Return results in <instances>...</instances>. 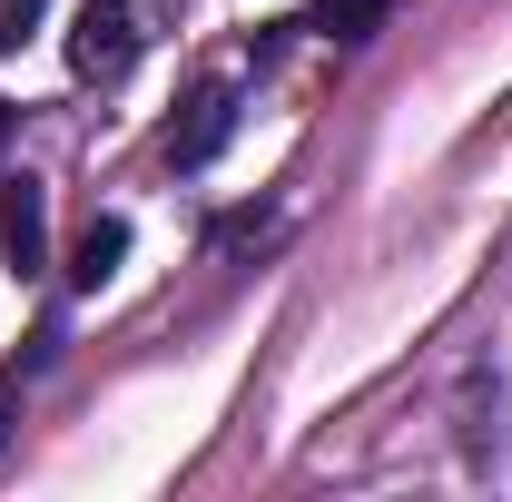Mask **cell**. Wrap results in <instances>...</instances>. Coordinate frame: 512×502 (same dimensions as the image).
Returning a JSON list of instances; mask_svg holds the SVG:
<instances>
[{
    "label": "cell",
    "instance_id": "6da1fadb",
    "mask_svg": "<svg viewBox=\"0 0 512 502\" xmlns=\"http://www.w3.org/2000/svg\"><path fill=\"white\" fill-rule=\"evenodd\" d=\"M138 60V10L128 0H79V20H69V69L79 79H128Z\"/></svg>",
    "mask_w": 512,
    "mask_h": 502
},
{
    "label": "cell",
    "instance_id": "7a4b0ae2",
    "mask_svg": "<svg viewBox=\"0 0 512 502\" xmlns=\"http://www.w3.org/2000/svg\"><path fill=\"white\" fill-rule=\"evenodd\" d=\"M0 256H10L20 276L50 266V188H40V178H0Z\"/></svg>",
    "mask_w": 512,
    "mask_h": 502
},
{
    "label": "cell",
    "instance_id": "3957f363",
    "mask_svg": "<svg viewBox=\"0 0 512 502\" xmlns=\"http://www.w3.org/2000/svg\"><path fill=\"white\" fill-rule=\"evenodd\" d=\"M227 128H237V99H227V89H197L188 119L168 128V158H178V168H207V158L227 148Z\"/></svg>",
    "mask_w": 512,
    "mask_h": 502
},
{
    "label": "cell",
    "instance_id": "277c9868",
    "mask_svg": "<svg viewBox=\"0 0 512 502\" xmlns=\"http://www.w3.org/2000/svg\"><path fill=\"white\" fill-rule=\"evenodd\" d=\"M119 266H128V217H89L69 247V286H109Z\"/></svg>",
    "mask_w": 512,
    "mask_h": 502
},
{
    "label": "cell",
    "instance_id": "5b68a950",
    "mask_svg": "<svg viewBox=\"0 0 512 502\" xmlns=\"http://www.w3.org/2000/svg\"><path fill=\"white\" fill-rule=\"evenodd\" d=\"M375 20H384V0H316L306 10V30H325V40H365Z\"/></svg>",
    "mask_w": 512,
    "mask_h": 502
},
{
    "label": "cell",
    "instance_id": "8992f818",
    "mask_svg": "<svg viewBox=\"0 0 512 502\" xmlns=\"http://www.w3.org/2000/svg\"><path fill=\"white\" fill-rule=\"evenodd\" d=\"M40 10H50V0H0V50H20V40L40 30Z\"/></svg>",
    "mask_w": 512,
    "mask_h": 502
},
{
    "label": "cell",
    "instance_id": "52a82bcc",
    "mask_svg": "<svg viewBox=\"0 0 512 502\" xmlns=\"http://www.w3.org/2000/svg\"><path fill=\"white\" fill-rule=\"evenodd\" d=\"M0 148H10V99H0Z\"/></svg>",
    "mask_w": 512,
    "mask_h": 502
},
{
    "label": "cell",
    "instance_id": "ba28073f",
    "mask_svg": "<svg viewBox=\"0 0 512 502\" xmlns=\"http://www.w3.org/2000/svg\"><path fill=\"white\" fill-rule=\"evenodd\" d=\"M0 424H10V404H0Z\"/></svg>",
    "mask_w": 512,
    "mask_h": 502
}]
</instances>
